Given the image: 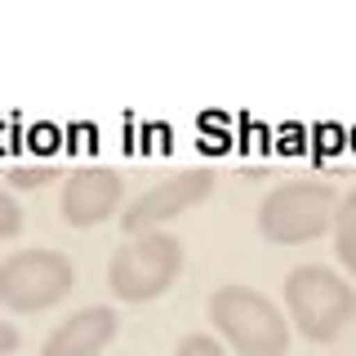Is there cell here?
Segmentation results:
<instances>
[{"mask_svg": "<svg viewBox=\"0 0 356 356\" xmlns=\"http://www.w3.org/2000/svg\"><path fill=\"white\" fill-rule=\"evenodd\" d=\"M334 254L356 276V192H348L334 209Z\"/></svg>", "mask_w": 356, "mask_h": 356, "instance_id": "obj_9", "label": "cell"}, {"mask_svg": "<svg viewBox=\"0 0 356 356\" xmlns=\"http://www.w3.org/2000/svg\"><path fill=\"white\" fill-rule=\"evenodd\" d=\"M111 339H116V312L111 307H85L76 316H67L44 339L40 356H98Z\"/></svg>", "mask_w": 356, "mask_h": 356, "instance_id": "obj_8", "label": "cell"}, {"mask_svg": "<svg viewBox=\"0 0 356 356\" xmlns=\"http://www.w3.org/2000/svg\"><path fill=\"white\" fill-rule=\"evenodd\" d=\"M120 192H125V178L107 165H85V170H72V178L63 183V218L72 227H94L107 214H116Z\"/></svg>", "mask_w": 356, "mask_h": 356, "instance_id": "obj_7", "label": "cell"}, {"mask_svg": "<svg viewBox=\"0 0 356 356\" xmlns=\"http://www.w3.org/2000/svg\"><path fill=\"white\" fill-rule=\"evenodd\" d=\"M209 321L241 356H285L289 352V325L285 312L259 289L222 285L209 298Z\"/></svg>", "mask_w": 356, "mask_h": 356, "instance_id": "obj_1", "label": "cell"}, {"mask_svg": "<svg viewBox=\"0 0 356 356\" xmlns=\"http://www.w3.org/2000/svg\"><path fill=\"white\" fill-rule=\"evenodd\" d=\"M183 272V245L170 232H143L129 245H120L107 267V289L120 303H147L161 298Z\"/></svg>", "mask_w": 356, "mask_h": 356, "instance_id": "obj_3", "label": "cell"}, {"mask_svg": "<svg viewBox=\"0 0 356 356\" xmlns=\"http://www.w3.org/2000/svg\"><path fill=\"white\" fill-rule=\"evenodd\" d=\"M76 285L72 259L54 250H18L0 263V307L9 312H44L63 303Z\"/></svg>", "mask_w": 356, "mask_h": 356, "instance_id": "obj_5", "label": "cell"}, {"mask_svg": "<svg viewBox=\"0 0 356 356\" xmlns=\"http://www.w3.org/2000/svg\"><path fill=\"white\" fill-rule=\"evenodd\" d=\"M285 307L312 343H330L356 321V289L330 267L303 263L285 276Z\"/></svg>", "mask_w": 356, "mask_h": 356, "instance_id": "obj_2", "label": "cell"}, {"mask_svg": "<svg viewBox=\"0 0 356 356\" xmlns=\"http://www.w3.org/2000/svg\"><path fill=\"white\" fill-rule=\"evenodd\" d=\"M209 192H214V174L209 170H178L170 178H161L156 187H147L138 200H129L125 214H120V227L129 236H143V232H161V222L178 218L183 209L200 205Z\"/></svg>", "mask_w": 356, "mask_h": 356, "instance_id": "obj_6", "label": "cell"}, {"mask_svg": "<svg viewBox=\"0 0 356 356\" xmlns=\"http://www.w3.org/2000/svg\"><path fill=\"white\" fill-rule=\"evenodd\" d=\"M9 178H14V187H44L54 178V170H49V165H36V170H31V165H18Z\"/></svg>", "mask_w": 356, "mask_h": 356, "instance_id": "obj_12", "label": "cell"}, {"mask_svg": "<svg viewBox=\"0 0 356 356\" xmlns=\"http://www.w3.org/2000/svg\"><path fill=\"white\" fill-rule=\"evenodd\" d=\"M174 356H222V348L214 339H209V334H187L183 343H178V352Z\"/></svg>", "mask_w": 356, "mask_h": 356, "instance_id": "obj_11", "label": "cell"}, {"mask_svg": "<svg viewBox=\"0 0 356 356\" xmlns=\"http://www.w3.org/2000/svg\"><path fill=\"white\" fill-rule=\"evenodd\" d=\"M9 352H18V330L9 321H0V356H9Z\"/></svg>", "mask_w": 356, "mask_h": 356, "instance_id": "obj_13", "label": "cell"}, {"mask_svg": "<svg viewBox=\"0 0 356 356\" xmlns=\"http://www.w3.org/2000/svg\"><path fill=\"white\" fill-rule=\"evenodd\" d=\"M22 232V209H18V200L0 187V236H18Z\"/></svg>", "mask_w": 356, "mask_h": 356, "instance_id": "obj_10", "label": "cell"}, {"mask_svg": "<svg viewBox=\"0 0 356 356\" xmlns=\"http://www.w3.org/2000/svg\"><path fill=\"white\" fill-rule=\"evenodd\" d=\"M334 209H339V192L330 183H285L263 196L259 232L272 245H307L334 227Z\"/></svg>", "mask_w": 356, "mask_h": 356, "instance_id": "obj_4", "label": "cell"}]
</instances>
